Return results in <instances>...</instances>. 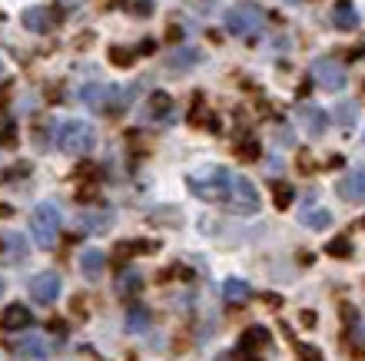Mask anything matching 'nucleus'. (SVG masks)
I'll list each match as a JSON object with an SVG mask.
<instances>
[{"label":"nucleus","mask_w":365,"mask_h":361,"mask_svg":"<svg viewBox=\"0 0 365 361\" xmlns=\"http://www.w3.org/2000/svg\"><path fill=\"white\" fill-rule=\"evenodd\" d=\"M190 192L196 199H206V202H226L230 196V186H232V172L226 166H202V169L190 172L186 179Z\"/></svg>","instance_id":"nucleus-1"},{"label":"nucleus","mask_w":365,"mask_h":361,"mask_svg":"<svg viewBox=\"0 0 365 361\" xmlns=\"http://www.w3.org/2000/svg\"><path fill=\"white\" fill-rule=\"evenodd\" d=\"M53 143L60 152H70V156H83L96 146V130L87 120H63V123L53 126Z\"/></svg>","instance_id":"nucleus-2"},{"label":"nucleus","mask_w":365,"mask_h":361,"mask_svg":"<svg viewBox=\"0 0 365 361\" xmlns=\"http://www.w3.org/2000/svg\"><path fill=\"white\" fill-rule=\"evenodd\" d=\"M262 27H266V10L252 0H242L226 10V30L232 37H256Z\"/></svg>","instance_id":"nucleus-3"},{"label":"nucleus","mask_w":365,"mask_h":361,"mask_svg":"<svg viewBox=\"0 0 365 361\" xmlns=\"http://www.w3.org/2000/svg\"><path fill=\"white\" fill-rule=\"evenodd\" d=\"M60 226H63V216H60L57 202H40L37 209L30 212V232H34V239H37L40 248L57 246Z\"/></svg>","instance_id":"nucleus-4"},{"label":"nucleus","mask_w":365,"mask_h":361,"mask_svg":"<svg viewBox=\"0 0 365 361\" xmlns=\"http://www.w3.org/2000/svg\"><path fill=\"white\" fill-rule=\"evenodd\" d=\"M230 212H242V216H252V212H259L262 206V196L256 189V182L240 176V172H232V186H230V196L222 202Z\"/></svg>","instance_id":"nucleus-5"},{"label":"nucleus","mask_w":365,"mask_h":361,"mask_svg":"<svg viewBox=\"0 0 365 361\" xmlns=\"http://www.w3.org/2000/svg\"><path fill=\"white\" fill-rule=\"evenodd\" d=\"M80 100L90 106V110H96V113H116L120 106H123V93H120V86H83V93H80Z\"/></svg>","instance_id":"nucleus-6"},{"label":"nucleus","mask_w":365,"mask_h":361,"mask_svg":"<svg viewBox=\"0 0 365 361\" xmlns=\"http://www.w3.org/2000/svg\"><path fill=\"white\" fill-rule=\"evenodd\" d=\"M312 80H316L322 90H329V93H339V90L346 86L349 73H346V67H342L339 60L319 57V60H312Z\"/></svg>","instance_id":"nucleus-7"},{"label":"nucleus","mask_w":365,"mask_h":361,"mask_svg":"<svg viewBox=\"0 0 365 361\" xmlns=\"http://www.w3.org/2000/svg\"><path fill=\"white\" fill-rule=\"evenodd\" d=\"M30 298L37 305H53L57 302L60 288H63V282H60L57 272H37V276L30 278Z\"/></svg>","instance_id":"nucleus-8"},{"label":"nucleus","mask_w":365,"mask_h":361,"mask_svg":"<svg viewBox=\"0 0 365 361\" xmlns=\"http://www.w3.org/2000/svg\"><path fill=\"white\" fill-rule=\"evenodd\" d=\"M296 123L302 126L309 136H322L329 130V116H326V110H319V106L302 103V106H296Z\"/></svg>","instance_id":"nucleus-9"},{"label":"nucleus","mask_w":365,"mask_h":361,"mask_svg":"<svg viewBox=\"0 0 365 361\" xmlns=\"http://www.w3.org/2000/svg\"><path fill=\"white\" fill-rule=\"evenodd\" d=\"M0 256L4 262H24L30 256V246H27V236H20V232H0Z\"/></svg>","instance_id":"nucleus-10"},{"label":"nucleus","mask_w":365,"mask_h":361,"mask_svg":"<svg viewBox=\"0 0 365 361\" xmlns=\"http://www.w3.org/2000/svg\"><path fill=\"white\" fill-rule=\"evenodd\" d=\"M339 196L346 202H359L362 206L365 202V166H359V169H352L349 176L339 179Z\"/></svg>","instance_id":"nucleus-11"},{"label":"nucleus","mask_w":365,"mask_h":361,"mask_svg":"<svg viewBox=\"0 0 365 361\" xmlns=\"http://www.w3.org/2000/svg\"><path fill=\"white\" fill-rule=\"evenodd\" d=\"M30 325H34V312L20 302L7 305L4 315H0V328H4V332H24V328H30Z\"/></svg>","instance_id":"nucleus-12"},{"label":"nucleus","mask_w":365,"mask_h":361,"mask_svg":"<svg viewBox=\"0 0 365 361\" xmlns=\"http://www.w3.org/2000/svg\"><path fill=\"white\" fill-rule=\"evenodd\" d=\"M110 226H113V209H106V206L80 212V229H83V232L100 236V232H110Z\"/></svg>","instance_id":"nucleus-13"},{"label":"nucleus","mask_w":365,"mask_h":361,"mask_svg":"<svg viewBox=\"0 0 365 361\" xmlns=\"http://www.w3.org/2000/svg\"><path fill=\"white\" fill-rule=\"evenodd\" d=\"M200 63H202L200 47H182V50H176V53L166 57V70H170V73H186V70L200 67Z\"/></svg>","instance_id":"nucleus-14"},{"label":"nucleus","mask_w":365,"mask_h":361,"mask_svg":"<svg viewBox=\"0 0 365 361\" xmlns=\"http://www.w3.org/2000/svg\"><path fill=\"white\" fill-rule=\"evenodd\" d=\"M266 345H269V328H266V325H250L240 338V352L242 355H259Z\"/></svg>","instance_id":"nucleus-15"},{"label":"nucleus","mask_w":365,"mask_h":361,"mask_svg":"<svg viewBox=\"0 0 365 361\" xmlns=\"http://www.w3.org/2000/svg\"><path fill=\"white\" fill-rule=\"evenodd\" d=\"M103 268H106V256L100 248H87V252L80 256V272H83L90 282H96V278L103 276Z\"/></svg>","instance_id":"nucleus-16"},{"label":"nucleus","mask_w":365,"mask_h":361,"mask_svg":"<svg viewBox=\"0 0 365 361\" xmlns=\"http://www.w3.org/2000/svg\"><path fill=\"white\" fill-rule=\"evenodd\" d=\"M24 27H27L30 33H47V30L53 27V14H50L47 7H30L27 14H24Z\"/></svg>","instance_id":"nucleus-17"},{"label":"nucleus","mask_w":365,"mask_h":361,"mask_svg":"<svg viewBox=\"0 0 365 361\" xmlns=\"http://www.w3.org/2000/svg\"><path fill=\"white\" fill-rule=\"evenodd\" d=\"M332 23L339 30H356L359 27V14L352 7V0H336V7H332Z\"/></svg>","instance_id":"nucleus-18"},{"label":"nucleus","mask_w":365,"mask_h":361,"mask_svg":"<svg viewBox=\"0 0 365 361\" xmlns=\"http://www.w3.org/2000/svg\"><path fill=\"white\" fill-rule=\"evenodd\" d=\"M17 352L24 355V358H30V361H47L50 358L47 342H43L40 335H34V332H30L24 342H17Z\"/></svg>","instance_id":"nucleus-19"},{"label":"nucleus","mask_w":365,"mask_h":361,"mask_svg":"<svg viewBox=\"0 0 365 361\" xmlns=\"http://www.w3.org/2000/svg\"><path fill=\"white\" fill-rule=\"evenodd\" d=\"M299 219H302V226L312 229V232H322V229L332 226V212H329L326 206H322V209H319V206H312V209H306Z\"/></svg>","instance_id":"nucleus-20"},{"label":"nucleus","mask_w":365,"mask_h":361,"mask_svg":"<svg viewBox=\"0 0 365 361\" xmlns=\"http://www.w3.org/2000/svg\"><path fill=\"white\" fill-rule=\"evenodd\" d=\"M222 295H226V302H246L252 295L250 282H242V278H226V286H222Z\"/></svg>","instance_id":"nucleus-21"},{"label":"nucleus","mask_w":365,"mask_h":361,"mask_svg":"<svg viewBox=\"0 0 365 361\" xmlns=\"http://www.w3.org/2000/svg\"><path fill=\"white\" fill-rule=\"evenodd\" d=\"M140 288H143V278H140V272H123V276H120V282H116V292L123 295V298H133Z\"/></svg>","instance_id":"nucleus-22"},{"label":"nucleus","mask_w":365,"mask_h":361,"mask_svg":"<svg viewBox=\"0 0 365 361\" xmlns=\"http://www.w3.org/2000/svg\"><path fill=\"white\" fill-rule=\"evenodd\" d=\"M272 202H276V209H289V206L296 202V189L286 186V182H279L276 192H272Z\"/></svg>","instance_id":"nucleus-23"},{"label":"nucleus","mask_w":365,"mask_h":361,"mask_svg":"<svg viewBox=\"0 0 365 361\" xmlns=\"http://www.w3.org/2000/svg\"><path fill=\"white\" fill-rule=\"evenodd\" d=\"M336 120L342 126H352L359 120V103L356 100H349V103H339V110H336Z\"/></svg>","instance_id":"nucleus-24"},{"label":"nucleus","mask_w":365,"mask_h":361,"mask_svg":"<svg viewBox=\"0 0 365 361\" xmlns=\"http://www.w3.org/2000/svg\"><path fill=\"white\" fill-rule=\"evenodd\" d=\"M150 120H163L170 110H173V103H170V96H163V93H153V100H150Z\"/></svg>","instance_id":"nucleus-25"},{"label":"nucleus","mask_w":365,"mask_h":361,"mask_svg":"<svg viewBox=\"0 0 365 361\" xmlns=\"http://www.w3.org/2000/svg\"><path fill=\"white\" fill-rule=\"evenodd\" d=\"M326 252L332 258H349V256H352V242H349L346 236H339V239H332V242L326 246Z\"/></svg>","instance_id":"nucleus-26"},{"label":"nucleus","mask_w":365,"mask_h":361,"mask_svg":"<svg viewBox=\"0 0 365 361\" xmlns=\"http://www.w3.org/2000/svg\"><path fill=\"white\" fill-rule=\"evenodd\" d=\"M126 322H130V332H146L150 328V315H146V308H130Z\"/></svg>","instance_id":"nucleus-27"},{"label":"nucleus","mask_w":365,"mask_h":361,"mask_svg":"<svg viewBox=\"0 0 365 361\" xmlns=\"http://www.w3.org/2000/svg\"><path fill=\"white\" fill-rule=\"evenodd\" d=\"M110 60H113L116 67H130L136 60V50L133 47H110Z\"/></svg>","instance_id":"nucleus-28"},{"label":"nucleus","mask_w":365,"mask_h":361,"mask_svg":"<svg viewBox=\"0 0 365 361\" xmlns=\"http://www.w3.org/2000/svg\"><path fill=\"white\" fill-rule=\"evenodd\" d=\"M126 4H130V10L140 14V17H150V14H153V0H126Z\"/></svg>","instance_id":"nucleus-29"},{"label":"nucleus","mask_w":365,"mask_h":361,"mask_svg":"<svg viewBox=\"0 0 365 361\" xmlns=\"http://www.w3.org/2000/svg\"><path fill=\"white\" fill-rule=\"evenodd\" d=\"M240 156L242 159H259V143H256V140H246V143L240 146Z\"/></svg>","instance_id":"nucleus-30"},{"label":"nucleus","mask_w":365,"mask_h":361,"mask_svg":"<svg viewBox=\"0 0 365 361\" xmlns=\"http://www.w3.org/2000/svg\"><path fill=\"white\" fill-rule=\"evenodd\" d=\"M299 361H322V352L312 345H299Z\"/></svg>","instance_id":"nucleus-31"},{"label":"nucleus","mask_w":365,"mask_h":361,"mask_svg":"<svg viewBox=\"0 0 365 361\" xmlns=\"http://www.w3.org/2000/svg\"><path fill=\"white\" fill-rule=\"evenodd\" d=\"M57 4H60L63 10H77V7H83L87 0H57Z\"/></svg>","instance_id":"nucleus-32"},{"label":"nucleus","mask_w":365,"mask_h":361,"mask_svg":"<svg viewBox=\"0 0 365 361\" xmlns=\"http://www.w3.org/2000/svg\"><path fill=\"white\" fill-rule=\"evenodd\" d=\"M302 322H306L309 328H312V325H316V312H302Z\"/></svg>","instance_id":"nucleus-33"},{"label":"nucleus","mask_w":365,"mask_h":361,"mask_svg":"<svg viewBox=\"0 0 365 361\" xmlns=\"http://www.w3.org/2000/svg\"><path fill=\"white\" fill-rule=\"evenodd\" d=\"M7 73V63H4V57H0V76Z\"/></svg>","instance_id":"nucleus-34"},{"label":"nucleus","mask_w":365,"mask_h":361,"mask_svg":"<svg viewBox=\"0 0 365 361\" xmlns=\"http://www.w3.org/2000/svg\"><path fill=\"white\" fill-rule=\"evenodd\" d=\"M0 295H4V278H0Z\"/></svg>","instance_id":"nucleus-35"},{"label":"nucleus","mask_w":365,"mask_h":361,"mask_svg":"<svg viewBox=\"0 0 365 361\" xmlns=\"http://www.w3.org/2000/svg\"><path fill=\"white\" fill-rule=\"evenodd\" d=\"M286 4H299V0H286Z\"/></svg>","instance_id":"nucleus-36"},{"label":"nucleus","mask_w":365,"mask_h":361,"mask_svg":"<svg viewBox=\"0 0 365 361\" xmlns=\"http://www.w3.org/2000/svg\"><path fill=\"white\" fill-rule=\"evenodd\" d=\"M220 361H230V358H226V355H222V358H220Z\"/></svg>","instance_id":"nucleus-37"}]
</instances>
